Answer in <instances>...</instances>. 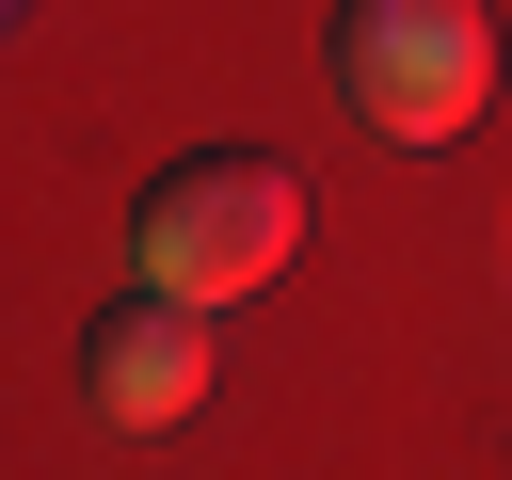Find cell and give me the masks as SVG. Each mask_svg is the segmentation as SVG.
<instances>
[{"instance_id":"cell-4","label":"cell","mask_w":512,"mask_h":480,"mask_svg":"<svg viewBox=\"0 0 512 480\" xmlns=\"http://www.w3.org/2000/svg\"><path fill=\"white\" fill-rule=\"evenodd\" d=\"M0 16H16V0H0Z\"/></svg>"},{"instance_id":"cell-3","label":"cell","mask_w":512,"mask_h":480,"mask_svg":"<svg viewBox=\"0 0 512 480\" xmlns=\"http://www.w3.org/2000/svg\"><path fill=\"white\" fill-rule=\"evenodd\" d=\"M80 384H96V416H112V432H176V416L208 400V304L128 288V304L80 336Z\"/></svg>"},{"instance_id":"cell-1","label":"cell","mask_w":512,"mask_h":480,"mask_svg":"<svg viewBox=\"0 0 512 480\" xmlns=\"http://www.w3.org/2000/svg\"><path fill=\"white\" fill-rule=\"evenodd\" d=\"M128 256H144L160 304H208V320H224L240 288H272V272L304 256V176H288L272 144H208V160H176V176L144 192Z\"/></svg>"},{"instance_id":"cell-2","label":"cell","mask_w":512,"mask_h":480,"mask_svg":"<svg viewBox=\"0 0 512 480\" xmlns=\"http://www.w3.org/2000/svg\"><path fill=\"white\" fill-rule=\"evenodd\" d=\"M336 96L384 144H448L496 96V0H336Z\"/></svg>"}]
</instances>
